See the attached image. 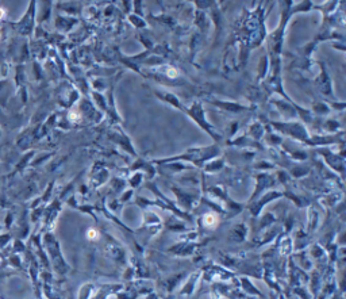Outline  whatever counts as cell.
<instances>
[{
    "label": "cell",
    "instance_id": "6da1fadb",
    "mask_svg": "<svg viewBox=\"0 0 346 299\" xmlns=\"http://www.w3.org/2000/svg\"><path fill=\"white\" fill-rule=\"evenodd\" d=\"M215 222H216V218H215V217H214L212 214H207V215L204 217V225H207V226H212Z\"/></svg>",
    "mask_w": 346,
    "mask_h": 299
},
{
    "label": "cell",
    "instance_id": "7a4b0ae2",
    "mask_svg": "<svg viewBox=\"0 0 346 299\" xmlns=\"http://www.w3.org/2000/svg\"><path fill=\"white\" fill-rule=\"evenodd\" d=\"M87 237H88V238H91V240L96 238V237H97V233H96V230H93V229H89V230H88V233H87Z\"/></svg>",
    "mask_w": 346,
    "mask_h": 299
},
{
    "label": "cell",
    "instance_id": "3957f363",
    "mask_svg": "<svg viewBox=\"0 0 346 299\" xmlns=\"http://www.w3.org/2000/svg\"><path fill=\"white\" fill-rule=\"evenodd\" d=\"M4 14H6V12H4V10H3V8H0V19L3 18V15H4Z\"/></svg>",
    "mask_w": 346,
    "mask_h": 299
}]
</instances>
